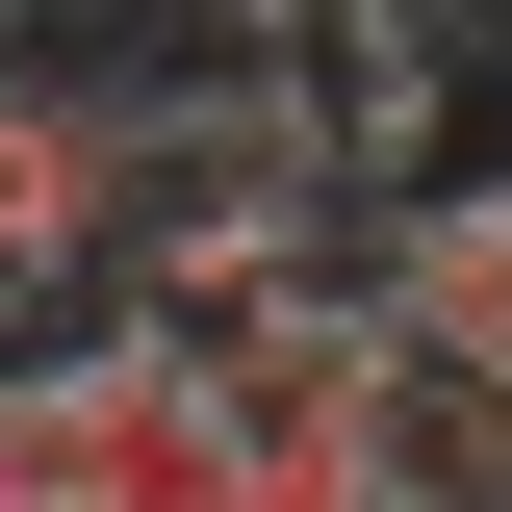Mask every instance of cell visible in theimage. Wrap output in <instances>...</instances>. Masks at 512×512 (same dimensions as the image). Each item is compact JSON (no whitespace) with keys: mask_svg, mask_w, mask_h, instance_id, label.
Masks as SVG:
<instances>
[{"mask_svg":"<svg viewBox=\"0 0 512 512\" xmlns=\"http://www.w3.org/2000/svg\"><path fill=\"white\" fill-rule=\"evenodd\" d=\"M0 282H103V77L26 52V0H0Z\"/></svg>","mask_w":512,"mask_h":512,"instance_id":"4","label":"cell"},{"mask_svg":"<svg viewBox=\"0 0 512 512\" xmlns=\"http://www.w3.org/2000/svg\"><path fill=\"white\" fill-rule=\"evenodd\" d=\"M333 154L256 77H180V103H103V308H231L256 256H282V205H308Z\"/></svg>","mask_w":512,"mask_h":512,"instance_id":"1","label":"cell"},{"mask_svg":"<svg viewBox=\"0 0 512 512\" xmlns=\"http://www.w3.org/2000/svg\"><path fill=\"white\" fill-rule=\"evenodd\" d=\"M410 359L512 410V180H461V205H410Z\"/></svg>","mask_w":512,"mask_h":512,"instance_id":"5","label":"cell"},{"mask_svg":"<svg viewBox=\"0 0 512 512\" xmlns=\"http://www.w3.org/2000/svg\"><path fill=\"white\" fill-rule=\"evenodd\" d=\"M205 384H231V512H410L384 487V384L410 333H333V308H180Z\"/></svg>","mask_w":512,"mask_h":512,"instance_id":"3","label":"cell"},{"mask_svg":"<svg viewBox=\"0 0 512 512\" xmlns=\"http://www.w3.org/2000/svg\"><path fill=\"white\" fill-rule=\"evenodd\" d=\"M0 512H231V384L180 308H103L52 384H0Z\"/></svg>","mask_w":512,"mask_h":512,"instance_id":"2","label":"cell"},{"mask_svg":"<svg viewBox=\"0 0 512 512\" xmlns=\"http://www.w3.org/2000/svg\"><path fill=\"white\" fill-rule=\"evenodd\" d=\"M384 487H410V512H512V410L410 359V384H384Z\"/></svg>","mask_w":512,"mask_h":512,"instance_id":"6","label":"cell"}]
</instances>
